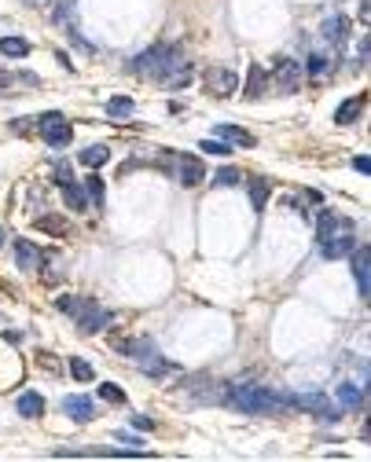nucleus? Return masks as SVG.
<instances>
[{"mask_svg": "<svg viewBox=\"0 0 371 462\" xmlns=\"http://www.w3.org/2000/svg\"><path fill=\"white\" fill-rule=\"evenodd\" d=\"M247 195H250V209H254V213H265L268 195H272V184H268L265 176H250V180H247Z\"/></svg>", "mask_w": 371, "mask_h": 462, "instance_id": "obj_13", "label": "nucleus"}, {"mask_svg": "<svg viewBox=\"0 0 371 462\" xmlns=\"http://www.w3.org/2000/svg\"><path fill=\"white\" fill-rule=\"evenodd\" d=\"M213 136L224 139V144H236V147H254V144H258V136L247 132V128H239V125H217Z\"/></svg>", "mask_w": 371, "mask_h": 462, "instance_id": "obj_15", "label": "nucleus"}, {"mask_svg": "<svg viewBox=\"0 0 371 462\" xmlns=\"http://www.w3.org/2000/svg\"><path fill=\"white\" fill-rule=\"evenodd\" d=\"M56 305H59V312H67L74 323L81 327V334H96L110 323V312L92 298H59Z\"/></svg>", "mask_w": 371, "mask_h": 462, "instance_id": "obj_3", "label": "nucleus"}, {"mask_svg": "<svg viewBox=\"0 0 371 462\" xmlns=\"http://www.w3.org/2000/svg\"><path fill=\"white\" fill-rule=\"evenodd\" d=\"M33 121H37V132L44 136V144H48V147L63 151L67 144H74V125H70V121H63V114H59V110H48V114H41V118H33Z\"/></svg>", "mask_w": 371, "mask_h": 462, "instance_id": "obj_4", "label": "nucleus"}, {"mask_svg": "<svg viewBox=\"0 0 371 462\" xmlns=\"http://www.w3.org/2000/svg\"><path fill=\"white\" fill-rule=\"evenodd\" d=\"M353 169L368 176V173H371V162H368V158H353Z\"/></svg>", "mask_w": 371, "mask_h": 462, "instance_id": "obj_36", "label": "nucleus"}, {"mask_svg": "<svg viewBox=\"0 0 371 462\" xmlns=\"http://www.w3.org/2000/svg\"><path fill=\"white\" fill-rule=\"evenodd\" d=\"M239 180H242V173L236 169V165H224V169L213 173V187H236Z\"/></svg>", "mask_w": 371, "mask_h": 462, "instance_id": "obj_25", "label": "nucleus"}, {"mask_svg": "<svg viewBox=\"0 0 371 462\" xmlns=\"http://www.w3.org/2000/svg\"><path fill=\"white\" fill-rule=\"evenodd\" d=\"M342 231H353V224L345 221V216H338L335 209H320L316 213V242H320V246L331 242L335 235H342Z\"/></svg>", "mask_w": 371, "mask_h": 462, "instance_id": "obj_7", "label": "nucleus"}, {"mask_svg": "<svg viewBox=\"0 0 371 462\" xmlns=\"http://www.w3.org/2000/svg\"><path fill=\"white\" fill-rule=\"evenodd\" d=\"M19 415L22 418H41L44 415V396L41 393H33V389H26V393H19Z\"/></svg>", "mask_w": 371, "mask_h": 462, "instance_id": "obj_18", "label": "nucleus"}, {"mask_svg": "<svg viewBox=\"0 0 371 462\" xmlns=\"http://www.w3.org/2000/svg\"><path fill=\"white\" fill-rule=\"evenodd\" d=\"M129 74L151 77V81H162L170 88L191 85V62H188L181 44H155V48L140 51V55L129 62Z\"/></svg>", "mask_w": 371, "mask_h": 462, "instance_id": "obj_1", "label": "nucleus"}, {"mask_svg": "<svg viewBox=\"0 0 371 462\" xmlns=\"http://www.w3.org/2000/svg\"><path fill=\"white\" fill-rule=\"evenodd\" d=\"M353 279L361 298H371V246H353Z\"/></svg>", "mask_w": 371, "mask_h": 462, "instance_id": "obj_8", "label": "nucleus"}, {"mask_svg": "<svg viewBox=\"0 0 371 462\" xmlns=\"http://www.w3.org/2000/svg\"><path fill=\"white\" fill-rule=\"evenodd\" d=\"M364 103H368V96H353V99L338 103V110H335V121H338V125H353L356 118H361Z\"/></svg>", "mask_w": 371, "mask_h": 462, "instance_id": "obj_19", "label": "nucleus"}, {"mask_svg": "<svg viewBox=\"0 0 371 462\" xmlns=\"http://www.w3.org/2000/svg\"><path fill=\"white\" fill-rule=\"evenodd\" d=\"M199 151H206V154H217V158H228V154H232V144H224V139H202L199 144Z\"/></svg>", "mask_w": 371, "mask_h": 462, "instance_id": "obj_29", "label": "nucleus"}, {"mask_svg": "<svg viewBox=\"0 0 371 462\" xmlns=\"http://www.w3.org/2000/svg\"><path fill=\"white\" fill-rule=\"evenodd\" d=\"M15 261H19V268H26V272H37V268L44 264V250L33 246L30 239H15Z\"/></svg>", "mask_w": 371, "mask_h": 462, "instance_id": "obj_12", "label": "nucleus"}, {"mask_svg": "<svg viewBox=\"0 0 371 462\" xmlns=\"http://www.w3.org/2000/svg\"><path fill=\"white\" fill-rule=\"evenodd\" d=\"M63 202H67V209H74V213H85L88 209V195H85V187L81 184H63Z\"/></svg>", "mask_w": 371, "mask_h": 462, "instance_id": "obj_21", "label": "nucleus"}, {"mask_svg": "<svg viewBox=\"0 0 371 462\" xmlns=\"http://www.w3.org/2000/svg\"><path fill=\"white\" fill-rule=\"evenodd\" d=\"M70 180H74V169H70V162H59V165H56V184L63 187V184H70Z\"/></svg>", "mask_w": 371, "mask_h": 462, "instance_id": "obj_33", "label": "nucleus"}, {"mask_svg": "<svg viewBox=\"0 0 371 462\" xmlns=\"http://www.w3.org/2000/svg\"><path fill=\"white\" fill-rule=\"evenodd\" d=\"M99 400H107V404H125V393H122L114 382H104V385H99Z\"/></svg>", "mask_w": 371, "mask_h": 462, "instance_id": "obj_31", "label": "nucleus"}, {"mask_svg": "<svg viewBox=\"0 0 371 462\" xmlns=\"http://www.w3.org/2000/svg\"><path fill=\"white\" fill-rule=\"evenodd\" d=\"M70 375L78 378V382H92V378H96V370H92V363H88V359L74 356V359H70Z\"/></svg>", "mask_w": 371, "mask_h": 462, "instance_id": "obj_26", "label": "nucleus"}, {"mask_svg": "<svg viewBox=\"0 0 371 462\" xmlns=\"http://www.w3.org/2000/svg\"><path fill=\"white\" fill-rule=\"evenodd\" d=\"M63 411H67V418H70V422H78V426H85V422H92V418H96V404L88 400V396H81V393L67 396V400H63Z\"/></svg>", "mask_w": 371, "mask_h": 462, "instance_id": "obj_10", "label": "nucleus"}, {"mask_svg": "<svg viewBox=\"0 0 371 462\" xmlns=\"http://www.w3.org/2000/svg\"><path fill=\"white\" fill-rule=\"evenodd\" d=\"M129 422H133L140 433H151V429H155V418H147V415H129Z\"/></svg>", "mask_w": 371, "mask_h": 462, "instance_id": "obj_35", "label": "nucleus"}, {"mask_svg": "<svg viewBox=\"0 0 371 462\" xmlns=\"http://www.w3.org/2000/svg\"><path fill=\"white\" fill-rule=\"evenodd\" d=\"M335 396H338V404L349 407V411H361L364 407V389H361V385H353V382H342Z\"/></svg>", "mask_w": 371, "mask_h": 462, "instance_id": "obj_20", "label": "nucleus"}, {"mask_svg": "<svg viewBox=\"0 0 371 462\" xmlns=\"http://www.w3.org/2000/svg\"><path fill=\"white\" fill-rule=\"evenodd\" d=\"M81 165H88V169H99V165H107L110 162V147L107 144H92V147H85L81 151Z\"/></svg>", "mask_w": 371, "mask_h": 462, "instance_id": "obj_22", "label": "nucleus"}, {"mask_svg": "<svg viewBox=\"0 0 371 462\" xmlns=\"http://www.w3.org/2000/svg\"><path fill=\"white\" fill-rule=\"evenodd\" d=\"M353 246H356V235H353V231H342V235H335L331 242H324V246H320V253H324L327 261H338V257H345Z\"/></svg>", "mask_w": 371, "mask_h": 462, "instance_id": "obj_16", "label": "nucleus"}, {"mask_svg": "<svg viewBox=\"0 0 371 462\" xmlns=\"http://www.w3.org/2000/svg\"><path fill=\"white\" fill-rule=\"evenodd\" d=\"M228 404L239 407L242 415H272V411H287V393L265 389V385H232Z\"/></svg>", "mask_w": 371, "mask_h": 462, "instance_id": "obj_2", "label": "nucleus"}, {"mask_svg": "<svg viewBox=\"0 0 371 462\" xmlns=\"http://www.w3.org/2000/svg\"><path fill=\"white\" fill-rule=\"evenodd\" d=\"M0 55H8V59H26V55H30V41H22V37H0Z\"/></svg>", "mask_w": 371, "mask_h": 462, "instance_id": "obj_23", "label": "nucleus"}, {"mask_svg": "<svg viewBox=\"0 0 371 462\" xmlns=\"http://www.w3.org/2000/svg\"><path fill=\"white\" fill-rule=\"evenodd\" d=\"M327 70V55H320V51H313L309 59H305V67H302V74H309V77H320Z\"/></svg>", "mask_w": 371, "mask_h": 462, "instance_id": "obj_30", "label": "nucleus"}, {"mask_svg": "<svg viewBox=\"0 0 371 462\" xmlns=\"http://www.w3.org/2000/svg\"><path fill=\"white\" fill-rule=\"evenodd\" d=\"M0 246H4V228H0Z\"/></svg>", "mask_w": 371, "mask_h": 462, "instance_id": "obj_38", "label": "nucleus"}, {"mask_svg": "<svg viewBox=\"0 0 371 462\" xmlns=\"http://www.w3.org/2000/svg\"><path fill=\"white\" fill-rule=\"evenodd\" d=\"M202 81H206V92L210 96H221V99H228L236 92V74L232 70H224V67H210L206 74H202Z\"/></svg>", "mask_w": 371, "mask_h": 462, "instance_id": "obj_9", "label": "nucleus"}, {"mask_svg": "<svg viewBox=\"0 0 371 462\" xmlns=\"http://www.w3.org/2000/svg\"><path fill=\"white\" fill-rule=\"evenodd\" d=\"M85 195H88V202L92 205H99L104 209V202H107V187H104V176H85Z\"/></svg>", "mask_w": 371, "mask_h": 462, "instance_id": "obj_24", "label": "nucleus"}, {"mask_svg": "<svg viewBox=\"0 0 371 462\" xmlns=\"http://www.w3.org/2000/svg\"><path fill=\"white\" fill-rule=\"evenodd\" d=\"M74 4H78V0H59V8L52 11L56 22H67V19H70V11H74Z\"/></svg>", "mask_w": 371, "mask_h": 462, "instance_id": "obj_34", "label": "nucleus"}, {"mask_svg": "<svg viewBox=\"0 0 371 462\" xmlns=\"http://www.w3.org/2000/svg\"><path fill=\"white\" fill-rule=\"evenodd\" d=\"M107 114L110 118H122V114H133V96H114L107 103Z\"/></svg>", "mask_w": 371, "mask_h": 462, "instance_id": "obj_28", "label": "nucleus"}, {"mask_svg": "<svg viewBox=\"0 0 371 462\" xmlns=\"http://www.w3.org/2000/svg\"><path fill=\"white\" fill-rule=\"evenodd\" d=\"M22 4H30V8H44V4H52V0H22Z\"/></svg>", "mask_w": 371, "mask_h": 462, "instance_id": "obj_37", "label": "nucleus"}, {"mask_svg": "<svg viewBox=\"0 0 371 462\" xmlns=\"http://www.w3.org/2000/svg\"><path fill=\"white\" fill-rule=\"evenodd\" d=\"M37 228H41V231H52V235H67V221H63V216H37V221H33Z\"/></svg>", "mask_w": 371, "mask_h": 462, "instance_id": "obj_27", "label": "nucleus"}, {"mask_svg": "<svg viewBox=\"0 0 371 462\" xmlns=\"http://www.w3.org/2000/svg\"><path fill=\"white\" fill-rule=\"evenodd\" d=\"M287 411H309V415L324 418V422L342 418L338 411L327 404V396H324V393H287Z\"/></svg>", "mask_w": 371, "mask_h": 462, "instance_id": "obj_5", "label": "nucleus"}, {"mask_svg": "<svg viewBox=\"0 0 371 462\" xmlns=\"http://www.w3.org/2000/svg\"><path fill=\"white\" fill-rule=\"evenodd\" d=\"M176 176H181L184 187H195L202 184V176H206V169H202L199 158H191V154H181V169H176Z\"/></svg>", "mask_w": 371, "mask_h": 462, "instance_id": "obj_17", "label": "nucleus"}, {"mask_svg": "<svg viewBox=\"0 0 371 462\" xmlns=\"http://www.w3.org/2000/svg\"><path fill=\"white\" fill-rule=\"evenodd\" d=\"M0 85H37L33 74H0Z\"/></svg>", "mask_w": 371, "mask_h": 462, "instance_id": "obj_32", "label": "nucleus"}, {"mask_svg": "<svg viewBox=\"0 0 371 462\" xmlns=\"http://www.w3.org/2000/svg\"><path fill=\"white\" fill-rule=\"evenodd\" d=\"M247 99H265L268 96V74L265 67H258V62H250V70H247V92H242Z\"/></svg>", "mask_w": 371, "mask_h": 462, "instance_id": "obj_14", "label": "nucleus"}, {"mask_svg": "<svg viewBox=\"0 0 371 462\" xmlns=\"http://www.w3.org/2000/svg\"><path fill=\"white\" fill-rule=\"evenodd\" d=\"M302 62H294V59H287V55H279V59H272V81H276V88H279V96H294L302 88Z\"/></svg>", "mask_w": 371, "mask_h": 462, "instance_id": "obj_6", "label": "nucleus"}, {"mask_svg": "<svg viewBox=\"0 0 371 462\" xmlns=\"http://www.w3.org/2000/svg\"><path fill=\"white\" fill-rule=\"evenodd\" d=\"M320 33H324V41L331 48H345V41H349V19L345 15H327L324 26H320Z\"/></svg>", "mask_w": 371, "mask_h": 462, "instance_id": "obj_11", "label": "nucleus"}]
</instances>
